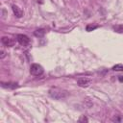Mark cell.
<instances>
[{
	"label": "cell",
	"instance_id": "obj_3",
	"mask_svg": "<svg viewBox=\"0 0 123 123\" xmlns=\"http://www.w3.org/2000/svg\"><path fill=\"white\" fill-rule=\"evenodd\" d=\"M16 39H17V41L21 44V45H23V46H26V45H28L29 44V42H30V38L27 37V36H25V35H22V34H19V35H17V37H16Z\"/></svg>",
	"mask_w": 123,
	"mask_h": 123
},
{
	"label": "cell",
	"instance_id": "obj_2",
	"mask_svg": "<svg viewBox=\"0 0 123 123\" xmlns=\"http://www.w3.org/2000/svg\"><path fill=\"white\" fill-rule=\"evenodd\" d=\"M43 67L40 65V64H37V63H33L30 67V72L32 75L34 76H40L43 74Z\"/></svg>",
	"mask_w": 123,
	"mask_h": 123
},
{
	"label": "cell",
	"instance_id": "obj_11",
	"mask_svg": "<svg viewBox=\"0 0 123 123\" xmlns=\"http://www.w3.org/2000/svg\"><path fill=\"white\" fill-rule=\"evenodd\" d=\"M113 29L118 33H122L123 32V25H116L113 27Z\"/></svg>",
	"mask_w": 123,
	"mask_h": 123
},
{
	"label": "cell",
	"instance_id": "obj_1",
	"mask_svg": "<svg viewBox=\"0 0 123 123\" xmlns=\"http://www.w3.org/2000/svg\"><path fill=\"white\" fill-rule=\"evenodd\" d=\"M49 95L54 98V99H57V100H61V99H64L66 98L69 93L66 91V90H63V89H61V88H58V87H52L50 90H49Z\"/></svg>",
	"mask_w": 123,
	"mask_h": 123
},
{
	"label": "cell",
	"instance_id": "obj_14",
	"mask_svg": "<svg viewBox=\"0 0 123 123\" xmlns=\"http://www.w3.org/2000/svg\"><path fill=\"white\" fill-rule=\"evenodd\" d=\"M79 121H80V122H82V121H85V122H87V118H86V117H85V116H83V117H82V118H81V119H80Z\"/></svg>",
	"mask_w": 123,
	"mask_h": 123
},
{
	"label": "cell",
	"instance_id": "obj_13",
	"mask_svg": "<svg viewBox=\"0 0 123 123\" xmlns=\"http://www.w3.org/2000/svg\"><path fill=\"white\" fill-rule=\"evenodd\" d=\"M5 56H6L5 51H4V50H1V51H0V59H4Z\"/></svg>",
	"mask_w": 123,
	"mask_h": 123
},
{
	"label": "cell",
	"instance_id": "obj_10",
	"mask_svg": "<svg viewBox=\"0 0 123 123\" xmlns=\"http://www.w3.org/2000/svg\"><path fill=\"white\" fill-rule=\"evenodd\" d=\"M97 27H98L97 25H92V24H89V25H87V26H86V31H87V32H90V31H92V30L96 29Z\"/></svg>",
	"mask_w": 123,
	"mask_h": 123
},
{
	"label": "cell",
	"instance_id": "obj_8",
	"mask_svg": "<svg viewBox=\"0 0 123 123\" xmlns=\"http://www.w3.org/2000/svg\"><path fill=\"white\" fill-rule=\"evenodd\" d=\"M44 34H45V31L43 29H37V30H36L34 32V35L36 37H42L44 36Z\"/></svg>",
	"mask_w": 123,
	"mask_h": 123
},
{
	"label": "cell",
	"instance_id": "obj_4",
	"mask_svg": "<svg viewBox=\"0 0 123 123\" xmlns=\"http://www.w3.org/2000/svg\"><path fill=\"white\" fill-rule=\"evenodd\" d=\"M90 83H91V80L88 79V78H86V77L85 78H80V79L77 80V84L81 87H86L90 85Z\"/></svg>",
	"mask_w": 123,
	"mask_h": 123
},
{
	"label": "cell",
	"instance_id": "obj_7",
	"mask_svg": "<svg viewBox=\"0 0 123 123\" xmlns=\"http://www.w3.org/2000/svg\"><path fill=\"white\" fill-rule=\"evenodd\" d=\"M1 86H3V87H7V88H12V89H13V88H16V87H18V85L16 84V83H1Z\"/></svg>",
	"mask_w": 123,
	"mask_h": 123
},
{
	"label": "cell",
	"instance_id": "obj_5",
	"mask_svg": "<svg viewBox=\"0 0 123 123\" xmlns=\"http://www.w3.org/2000/svg\"><path fill=\"white\" fill-rule=\"evenodd\" d=\"M1 41H2V43H3L4 45L9 46V47L13 46V44H14V40H13L12 38L9 37H3L1 38Z\"/></svg>",
	"mask_w": 123,
	"mask_h": 123
},
{
	"label": "cell",
	"instance_id": "obj_15",
	"mask_svg": "<svg viewBox=\"0 0 123 123\" xmlns=\"http://www.w3.org/2000/svg\"><path fill=\"white\" fill-rule=\"evenodd\" d=\"M119 80H120V81H123V78H122L121 76H119Z\"/></svg>",
	"mask_w": 123,
	"mask_h": 123
},
{
	"label": "cell",
	"instance_id": "obj_9",
	"mask_svg": "<svg viewBox=\"0 0 123 123\" xmlns=\"http://www.w3.org/2000/svg\"><path fill=\"white\" fill-rule=\"evenodd\" d=\"M112 70H114V71H123V65L122 64H115L112 67Z\"/></svg>",
	"mask_w": 123,
	"mask_h": 123
},
{
	"label": "cell",
	"instance_id": "obj_6",
	"mask_svg": "<svg viewBox=\"0 0 123 123\" xmlns=\"http://www.w3.org/2000/svg\"><path fill=\"white\" fill-rule=\"evenodd\" d=\"M12 12H13V13H14V15H15L16 17L20 18V17L23 15V12H22V10H21L18 6L12 5Z\"/></svg>",
	"mask_w": 123,
	"mask_h": 123
},
{
	"label": "cell",
	"instance_id": "obj_12",
	"mask_svg": "<svg viewBox=\"0 0 123 123\" xmlns=\"http://www.w3.org/2000/svg\"><path fill=\"white\" fill-rule=\"evenodd\" d=\"M123 119L119 116V115H115V116H113L112 118H111V121H113V122H121Z\"/></svg>",
	"mask_w": 123,
	"mask_h": 123
}]
</instances>
